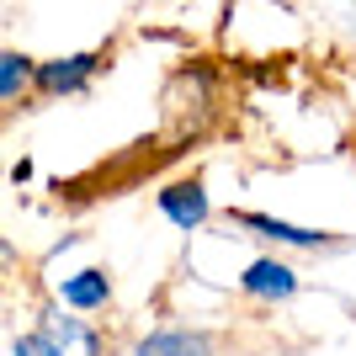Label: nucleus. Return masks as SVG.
<instances>
[{"label":"nucleus","mask_w":356,"mask_h":356,"mask_svg":"<svg viewBox=\"0 0 356 356\" xmlns=\"http://www.w3.org/2000/svg\"><path fill=\"white\" fill-rule=\"evenodd\" d=\"M11 356H106V346L80 314L64 309L59 298H54V303L38 309L32 330H22L11 341Z\"/></svg>","instance_id":"nucleus-1"},{"label":"nucleus","mask_w":356,"mask_h":356,"mask_svg":"<svg viewBox=\"0 0 356 356\" xmlns=\"http://www.w3.org/2000/svg\"><path fill=\"white\" fill-rule=\"evenodd\" d=\"M239 293L250 298V303H266V309H277V303H293L298 293H303V277H298L293 261H282V255H255L250 266L239 271Z\"/></svg>","instance_id":"nucleus-4"},{"label":"nucleus","mask_w":356,"mask_h":356,"mask_svg":"<svg viewBox=\"0 0 356 356\" xmlns=\"http://www.w3.org/2000/svg\"><path fill=\"white\" fill-rule=\"evenodd\" d=\"M112 64L106 48H80V54H59V59H38V74H32V96L43 102H64V96H86L90 80Z\"/></svg>","instance_id":"nucleus-3"},{"label":"nucleus","mask_w":356,"mask_h":356,"mask_svg":"<svg viewBox=\"0 0 356 356\" xmlns=\"http://www.w3.org/2000/svg\"><path fill=\"white\" fill-rule=\"evenodd\" d=\"M22 266V250H16L11 239H0V277H6V271H16Z\"/></svg>","instance_id":"nucleus-9"},{"label":"nucleus","mask_w":356,"mask_h":356,"mask_svg":"<svg viewBox=\"0 0 356 356\" xmlns=\"http://www.w3.org/2000/svg\"><path fill=\"white\" fill-rule=\"evenodd\" d=\"M54 298L74 314H102V309H112V271L106 266H80L54 287Z\"/></svg>","instance_id":"nucleus-7"},{"label":"nucleus","mask_w":356,"mask_h":356,"mask_svg":"<svg viewBox=\"0 0 356 356\" xmlns=\"http://www.w3.org/2000/svg\"><path fill=\"white\" fill-rule=\"evenodd\" d=\"M128 356H223L218 351V335L213 330H197V325H160L138 335L128 346Z\"/></svg>","instance_id":"nucleus-6"},{"label":"nucleus","mask_w":356,"mask_h":356,"mask_svg":"<svg viewBox=\"0 0 356 356\" xmlns=\"http://www.w3.org/2000/svg\"><path fill=\"white\" fill-rule=\"evenodd\" d=\"M223 218H229V229L261 239V245H271V250H287V255H330V250H341V245H346V234H335V229L287 223V218L261 213V208H229Z\"/></svg>","instance_id":"nucleus-2"},{"label":"nucleus","mask_w":356,"mask_h":356,"mask_svg":"<svg viewBox=\"0 0 356 356\" xmlns=\"http://www.w3.org/2000/svg\"><path fill=\"white\" fill-rule=\"evenodd\" d=\"M154 208H160V218L170 223V229H181V234H197V229L213 223V197H208V186H202V176L160 186V192H154Z\"/></svg>","instance_id":"nucleus-5"},{"label":"nucleus","mask_w":356,"mask_h":356,"mask_svg":"<svg viewBox=\"0 0 356 356\" xmlns=\"http://www.w3.org/2000/svg\"><path fill=\"white\" fill-rule=\"evenodd\" d=\"M32 74H38V59H27L22 48H0V106L32 96Z\"/></svg>","instance_id":"nucleus-8"}]
</instances>
